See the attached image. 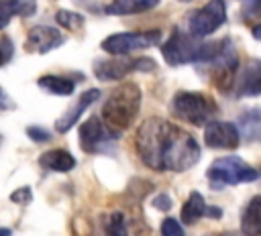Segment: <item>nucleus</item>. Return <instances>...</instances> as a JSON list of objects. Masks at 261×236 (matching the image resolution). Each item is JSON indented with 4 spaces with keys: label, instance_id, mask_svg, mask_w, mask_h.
I'll return each instance as SVG.
<instances>
[{
    "label": "nucleus",
    "instance_id": "1",
    "mask_svg": "<svg viewBox=\"0 0 261 236\" xmlns=\"http://www.w3.org/2000/svg\"><path fill=\"white\" fill-rule=\"evenodd\" d=\"M137 153L153 171H186L200 161L198 140L163 118H147L137 130Z\"/></svg>",
    "mask_w": 261,
    "mask_h": 236
},
{
    "label": "nucleus",
    "instance_id": "2",
    "mask_svg": "<svg viewBox=\"0 0 261 236\" xmlns=\"http://www.w3.org/2000/svg\"><path fill=\"white\" fill-rule=\"evenodd\" d=\"M141 108V90L133 81L120 83L102 106V120L116 132L126 130Z\"/></svg>",
    "mask_w": 261,
    "mask_h": 236
},
{
    "label": "nucleus",
    "instance_id": "3",
    "mask_svg": "<svg viewBox=\"0 0 261 236\" xmlns=\"http://www.w3.org/2000/svg\"><path fill=\"white\" fill-rule=\"evenodd\" d=\"M171 112L175 118L194 124V126H206L214 120L218 108L212 98H208L202 92H177L171 100Z\"/></svg>",
    "mask_w": 261,
    "mask_h": 236
},
{
    "label": "nucleus",
    "instance_id": "4",
    "mask_svg": "<svg viewBox=\"0 0 261 236\" xmlns=\"http://www.w3.org/2000/svg\"><path fill=\"white\" fill-rule=\"evenodd\" d=\"M206 177L212 189H222L226 185L251 183L259 179V171L247 165L243 159L228 155V157H218L216 161H212L210 167L206 169Z\"/></svg>",
    "mask_w": 261,
    "mask_h": 236
},
{
    "label": "nucleus",
    "instance_id": "5",
    "mask_svg": "<svg viewBox=\"0 0 261 236\" xmlns=\"http://www.w3.org/2000/svg\"><path fill=\"white\" fill-rule=\"evenodd\" d=\"M202 51V43L192 37L190 33H184L179 26L171 31L167 41L161 47L163 59L169 65H186V63H196Z\"/></svg>",
    "mask_w": 261,
    "mask_h": 236
},
{
    "label": "nucleus",
    "instance_id": "6",
    "mask_svg": "<svg viewBox=\"0 0 261 236\" xmlns=\"http://www.w3.org/2000/svg\"><path fill=\"white\" fill-rule=\"evenodd\" d=\"M226 20V8L222 0H210L206 6L192 10L186 18L188 33L196 39H204L212 33H216Z\"/></svg>",
    "mask_w": 261,
    "mask_h": 236
},
{
    "label": "nucleus",
    "instance_id": "7",
    "mask_svg": "<svg viewBox=\"0 0 261 236\" xmlns=\"http://www.w3.org/2000/svg\"><path fill=\"white\" fill-rule=\"evenodd\" d=\"M161 33L159 31H147V33H116L102 41V49L110 53L112 57H124L128 53L149 49L159 45Z\"/></svg>",
    "mask_w": 261,
    "mask_h": 236
},
{
    "label": "nucleus",
    "instance_id": "8",
    "mask_svg": "<svg viewBox=\"0 0 261 236\" xmlns=\"http://www.w3.org/2000/svg\"><path fill=\"white\" fill-rule=\"evenodd\" d=\"M118 138V132L112 130L102 118L92 116L80 126V146L86 153H104L110 151L112 142Z\"/></svg>",
    "mask_w": 261,
    "mask_h": 236
},
{
    "label": "nucleus",
    "instance_id": "9",
    "mask_svg": "<svg viewBox=\"0 0 261 236\" xmlns=\"http://www.w3.org/2000/svg\"><path fill=\"white\" fill-rule=\"evenodd\" d=\"M204 142L208 149H237L241 144V132L232 122L212 120L204 126Z\"/></svg>",
    "mask_w": 261,
    "mask_h": 236
},
{
    "label": "nucleus",
    "instance_id": "10",
    "mask_svg": "<svg viewBox=\"0 0 261 236\" xmlns=\"http://www.w3.org/2000/svg\"><path fill=\"white\" fill-rule=\"evenodd\" d=\"M65 43V37L53 28V26H45V24H39V26H33L29 33H27V43H24V49L29 53H49L57 47H61Z\"/></svg>",
    "mask_w": 261,
    "mask_h": 236
},
{
    "label": "nucleus",
    "instance_id": "11",
    "mask_svg": "<svg viewBox=\"0 0 261 236\" xmlns=\"http://www.w3.org/2000/svg\"><path fill=\"white\" fill-rule=\"evenodd\" d=\"M237 96L239 98H251L261 94V59L247 61L234 79Z\"/></svg>",
    "mask_w": 261,
    "mask_h": 236
},
{
    "label": "nucleus",
    "instance_id": "12",
    "mask_svg": "<svg viewBox=\"0 0 261 236\" xmlns=\"http://www.w3.org/2000/svg\"><path fill=\"white\" fill-rule=\"evenodd\" d=\"M98 98H100V90H96V87H92V90H86L77 100H75V104L61 116V118H57V122H55V130L57 132H67L80 118H82V114L94 104V102H98Z\"/></svg>",
    "mask_w": 261,
    "mask_h": 236
},
{
    "label": "nucleus",
    "instance_id": "13",
    "mask_svg": "<svg viewBox=\"0 0 261 236\" xmlns=\"http://www.w3.org/2000/svg\"><path fill=\"white\" fill-rule=\"evenodd\" d=\"M135 71V59H124V57H112L98 61L94 65V75L102 81H114L122 79L126 73Z\"/></svg>",
    "mask_w": 261,
    "mask_h": 236
},
{
    "label": "nucleus",
    "instance_id": "14",
    "mask_svg": "<svg viewBox=\"0 0 261 236\" xmlns=\"http://www.w3.org/2000/svg\"><path fill=\"white\" fill-rule=\"evenodd\" d=\"M39 165L43 169H49V171L67 173V171H71L75 167V159L65 149H51V151H45L39 157Z\"/></svg>",
    "mask_w": 261,
    "mask_h": 236
},
{
    "label": "nucleus",
    "instance_id": "15",
    "mask_svg": "<svg viewBox=\"0 0 261 236\" xmlns=\"http://www.w3.org/2000/svg\"><path fill=\"white\" fill-rule=\"evenodd\" d=\"M37 10L35 0H0V31L8 26L12 16H31Z\"/></svg>",
    "mask_w": 261,
    "mask_h": 236
},
{
    "label": "nucleus",
    "instance_id": "16",
    "mask_svg": "<svg viewBox=\"0 0 261 236\" xmlns=\"http://www.w3.org/2000/svg\"><path fill=\"white\" fill-rule=\"evenodd\" d=\"M241 230L245 236H261V195H255L243 210Z\"/></svg>",
    "mask_w": 261,
    "mask_h": 236
},
{
    "label": "nucleus",
    "instance_id": "17",
    "mask_svg": "<svg viewBox=\"0 0 261 236\" xmlns=\"http://www.w3.org/2000/svg\"><path fill=\"white\" fill-rule=\"evenodd\" d=\"M159 4V0H112L106 4V14L122 16V14H139L145 10H151Z\"/></svg>",
    "mask_w": 261,
    "mask_h": 236
},
{
    "label": "nucleus",
    "instance_id": "18",
    "mask_svg": "<svg viewBox=\"0 0 261 236\" xmlns=\"http://www.w3.org/2000/svg\"><path fill=\"white\" fill-rule=\"evenodd\" d=\"M239 132L245 140H261V108H251L239 116Z\"/></svg>",
    "mask_w": 261,
    "mask_h": 236
},
{
    "label": "nucleus",
    "instance_id": "19",
    "mask_svg": "<svg viewBox=\"0 0 261 236\" xmlns=\"http://www.w3.org/2000/svg\"><path fill=\"white\" fill-rule=\"evenodd\" d=\"M37 83L41 90L55 94V96H71L75 90V81L69 77H63V75H43V77H39Z\"/></svg>",
    "mask_w": 261,
    "mask_h": 236
},
{
    "label": "nucleus",
    "instance_id": "20",
    "mask_svg": "<svg viewBox=\"0 0 261 236\" xmlns=\"http://www.w3.org/2000/svg\"><path fill=\"white\" fill-rule=\"evenodd\" d=\"M206 214V203L200 191H192L181 208V222L184 224H196Z\"/></svg>",
    "mask_w": 261,
    "mask_h": 236
},
{
    "label": "nucleus",
    "instance_id": "21",
    "mask_svg": "<svg viewBox=\"0 0 261 236\" xmlns=\"http://www.w3.org/2000/svg\"><path fill=\"white\" fill-rule=\"evenodd\" d=\"M104 228H106V236H128L126 218H124V214H120V212H114V214L106 216Z\"/></svg>",
    "mask_w": 261,
    "mask_h": 236
},
{
    "label": "nucleus",
    "instance_id": "22",
    "mask_svg": "<svg viewBox=\"0 0 261 236\" xmlns=\"http://www.w3.org/2000/svg\"><path fill=\"white\" fill-rule=\"evenodd\" d=\"M55 20H57V24H61L67 31H80L84 26V16L77 12H71V10H57Z\"/></svg>",
    "mask_w": 261,
    "mask_h": 236
},
{
    "label": "nucleus",
    "instance_id": "23",
    "mask_svg": "<svg viewBox=\"0 0 261 236\" xmlns=\"http://www.w3.org/2000/svg\"><path fill=\"white\" fill-rule=\"evenodd\" d=\"M161 236H186V232H184V228L179 226L177 220L165 218L161 222Z\"/></svg>",
    "mask_w": 261,
    "mask_h": 236
},
{
    "label": "nucleus",
    "instance_id": "24",
    "mask_svg": "<svg viewBox=\"0 0 261 236\" xmlns=\"http://www.w3.org/2000/svg\"><path fill=\"white\" fill-rule=\"evenodd\" d=\"M31 199H33L31 187H18V189H14L10 193V201L12 203H18V205H27V203H31Z\"/></svg>",
    "mask_w": 261,
    "mask_h": 236
},
{
    "label": "nucleus",
    "instance_id": "25",
    "mask_svg": "<svg viewBox=\"0 0 261 236\" xmlns=\"http://www.w3.org/2000/svg\"><path fill=\"white\" fill-rule=\"evenodd\" d=\"M12 51H14L12 41L8 37H0V67L12 59Z\"/></svg>",
    "mask_w": 261,
    "mask_h": 236
},
{
    "label": "nucleus",
    "instance_id": "26",
    "mask_svg": "<svg viewBox=\"0 0 261 236\" xmlns=\"http://www.w3.org/2000/svg\"><path fill=\"white\" fill-rule=\"evenodd\" d=\"M27 134L35 142H47V140H51V132L45 130V128H41V126H29L27 128Z\"/></svg>",
    "mask_w": 261,
    "mask_h": 236
},
{
    "label": "nucleus",
    "instance_id": "27",
    "mask_svg": "<svg viewBox=\"0 0 261 236\" xmlns=\"http://www.w3.org/2000/svg\"><path fill=\"white\" fill-rule=\"evenodd\" d=\"M157 69V63L149 57H139L135 59V71H155Z\"/></svg>",
    "mask_w": 261,
    "mask_h": 236
},
{
    "label": "nucleus",
    "instance_id": "28",
    "mask_svg": "<svg viewBox=\"0 0 261 236\" xmlns=\"http://www.w3.org/2000/svg\"><path fill=\"white\" fill-rule=\"evenodd\" d=\"M243 2H245L243 12H245L247 16H255V14L261 12V0H243Z\"/></svg>",
    "mask_w": 261,
    "mask_h": 236
},
{
    "label": "nucleus",
    "instance_id": "29",
    "mask_svg": "<svg viewBox=\"0 0 261 236\" xmlns=\"http://www.w3.org/2000/svg\"><path fill=\"white\" fill-rule=\"evenodd\" d=\"M153 205H155L157 210H161V212H167V210L171 208V199H169L167 193H159V195L153 199Z\"/></svg>",
    "mask_w": 261,
    "mask_h": 236
},
{
    "label": "nucleus",
    "instance_id": "30",
    "mask_svg": "<svg viewBox=\"0 0 261 236\" xmlns=\"http://www.w3.org/2000/svg\"><path fill=\"white\" fill-rule=\"evenodd\" d=\"M14 102H12V98L0 87V112H6V110H14Z\"/></svg>",
    "mask_w": 261,
    "mask_h": 236
},
{
    "label": "nucleus",
    "instance_id": "31",
    "mask_svg": "<svg viewBox=\"0 0 261 236\" xmlns=\"http://www.w3.org/2000/svg\"><path fill=\"white\" fill-rule=\"evenodd\" d=\"M206 214H208L210 218H216V220H218V218L222 216V210H220V208H206Z\"/></svg>",
    "mask_w": 261,
    "mask_h": 236
},
{
    "label": "nucleus",
    "instance_id": "32",
    "mask_svg": "<svg viewBox=\"0 0 261 236\" xmlns=\"http://www.w3.org/2000/svg\"><path fill=\"white\" fill-rule=\"evenodd\" d=\"M251 33H253V37H255L257 41H261V22H259V24H255V26L251 28Z\"/></svg>",
    "mask_w": 261,
    "mask_h": 236
},
{
    "label": "nucleus",
    "instance_id": "33",
    "mask_svg": "<svg viewBox=\"0 0 261 236\" xmlns=\"http://www.w3.org/2000/svg\"><path fill=\"white\" fill-rule=\"evenodd\" d=\"M0 236H10V230L8 228H0Z\"/></svg>",
    "mask_w": 261,
    "mask_h": 236
},
{
    "label": "nucleus",
    "instance_id": "34",
    "mask_svg": "<svg viewBox=\"0 0 261 236\" xmlns=\"http://www.w3.org/2000/svg\"><path fill=\"white\" fill-rule=\"evenodd\" d=\"M208 236H232V234H228V232H224V234H208Z\"/></svg>",
    "mask_w": 261,
    "mask_h": 236
},
{
    "label": "nucleus",
    "instance_id": "35",
    "mask_svg": "<svg viewBox=\"0 0 261 236\" xmlns=\"http://www.w3.org/2000/svg\"><path fill=\"white\" fill-rule=\"evenodd\" d=\"M259 177H261V171H259Z\"/></svg>",
    "mask_w": 261,
    "mask_h": 236
}]
</instances>
